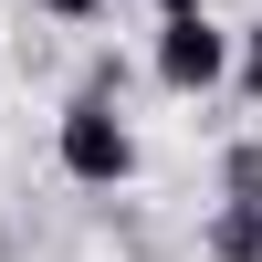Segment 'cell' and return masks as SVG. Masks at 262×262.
I'll return each mask as SVG.
<instances>
[{
    "mask_svg": "<svg viewBox=\"0 0 262 262\" xmlns=\"http://www.w3.org/2000/svg\"><path fill=\"white\" fill-rule=\"evenodd\" d=\"M53 168L74 189H126L137 179V126H126V105L95 95V84H74V105L53 116Z\"/></svg>",
    "mask_w": 262,
    "mask_h": 262,
    "instance_id": "1",
    "label": "cell"
},
{
    "mask_svg": "<svg viewBox=\"0 0 262 262\" xmlns=\"http://www.w3.org/2000/svg\"><path fill=\"white\" fill-rule=\"evenodd\" d=\"M231 63H242V32H221L210 11H168L158 21V84L168 95H221Z\"/></svg>",
    "mask_w": 262,
    "mask_h": 262,
    "instance_id": "2",
    "label": "cell"
},
{
    "mask_svg": "<svg viewBox=\"0 0 262 262\" xmlns=\"http://www.w3.org/2000/svg\"><path fill=\"white\" fill-rule=\"evenodd\" d=\"M210 262H262V147H231L221 158V210L200 231Z\"/></svg>",
    "mask_w": 262,
    "mask_h": 262,
    "instance_id": "3",
    "label": "cell"
},
{
    "mask_svg": "<svg viewBox=\"0 0 262 262\" xmlns=\"http://www.w3.org/2000/svg\"><path fill=\"white\" fill-rule=\"evenodd\" d=\"M231 84H242V95L262 105V21H252V32H242V63H231Z\"/></svg>",
    "mask_w": 262,
    "mask_h": 262,
    "instance_id": "4",
    "label": "cell"
},
{
    "mask_svg": "<svg viewBox=\"0 0 262 262\" xmlns=\"http://www.w3.org/2000/svg\"><path fill=\"white\" fill-rule=\"evenodd\" d=\"M32 11H42V21H105L116 0H32Z\"/></svg>",
    "mask_w": 262,
    "mask_h": 262,
    "instance_id": "5",
    "label": "cell"
},
{
    "mask_svg": "<svg viewBox=\"0 0 262 262\" xmlns=\"http://www.w3.org/2000/svg\"><path fill=\"white\" fill-rule=\"evenodd\" d=\"M168 11H210V0H158V21H168Z\"/></svg>",
    "mask_w": 262,
    "mask_h": 262,
    "instance_id": "6",
    "label": "cell"
}]
</instances>
